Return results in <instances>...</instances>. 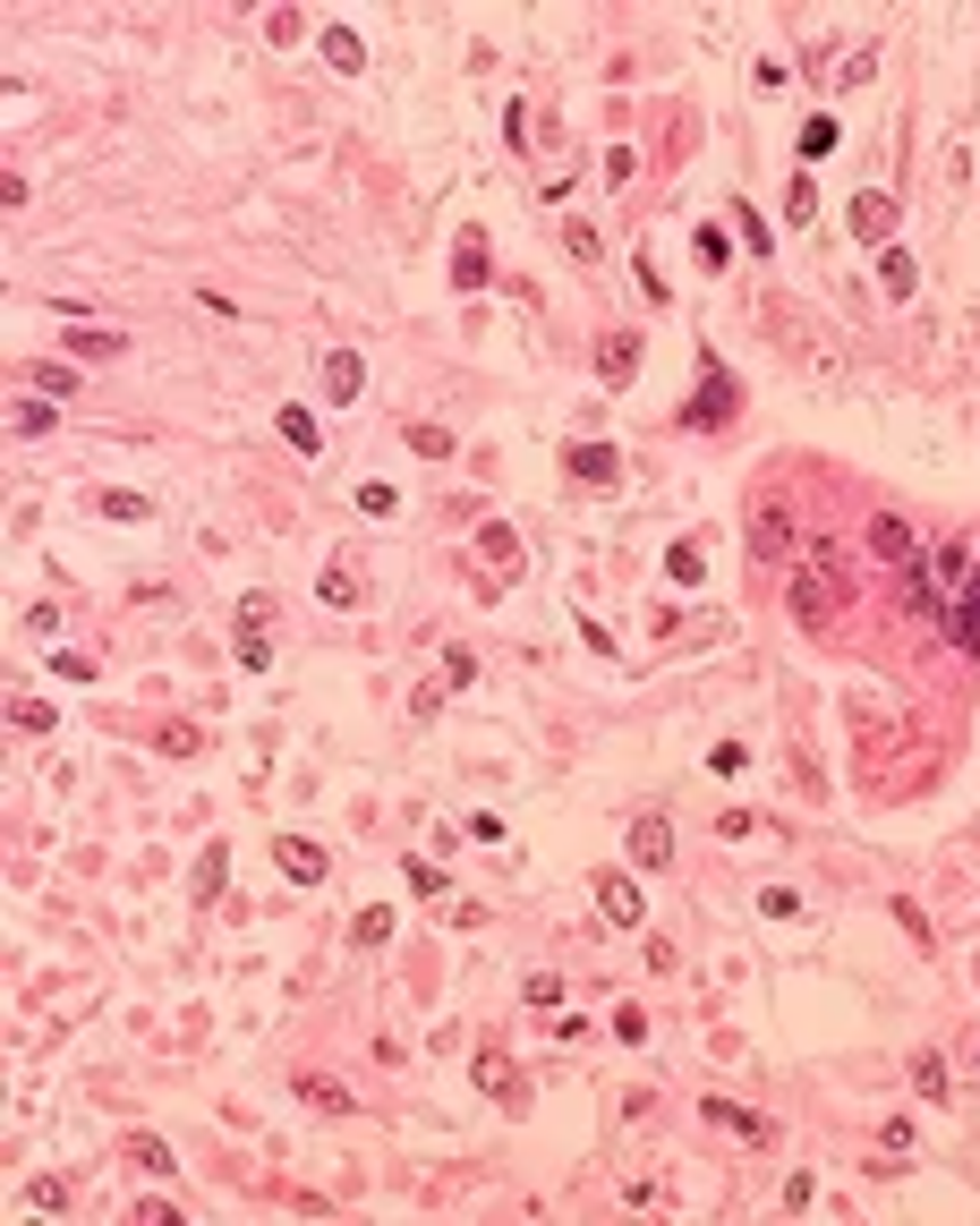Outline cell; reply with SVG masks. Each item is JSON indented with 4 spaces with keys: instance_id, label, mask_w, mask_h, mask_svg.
<instances>
[{
    "instance_id": "cell-1",
    "label": "cell",
    "mask_w": 980,
    "mask_h": 1226,
    "mask_svg": "<svg viewBox=\"0 0 980 1226\" xmlns=\"http://www.w3.org/2000/svg\"><path fill=\"white\" fill-rule=\"evenodd\" d=\"M682 427H700V435H717V427H734V375H725L717 358H700V392H691V409H682Z\"/></svg>"
},
{
    "instance_id": "cell-2",
    "label": "cell",
    "mask_w": 980,
    "mask_h": 1226,
    "mask_svg": "<svg viewBox=\"0 0 980 1226\" xmlns=\"http://www.w3.org/2000/svg\"><path fill=\"white\" fill-rule=\"evenodd\" d=\"M240 665L247 673L273 665V596H247L240 605Z\"/></svg>"
},
{
    "instance_id": "cell-3",
    "label": "cell",
    "mask_w": 980,
    "mask_h": 1226,
    "mask_svg": "<svg viewBox=\"0 0 980 1226\" xmlns=\"http://www.w3.org/2000/svg\"><path fill=\"white\" fill-rule=\"evenodd\" d=\"M784 546H793V520H784V503H776V494H759V503H750V554L776 562Z\"/></svg>"
},
{
    "instance_id": "cell-4",
    "label": "cell",
    "mask_w": 980,
    "mask_h": 1226,
    "mask_svg": "<svg viewBox=\"0 0 980 1226\" xmlns=\"http://www.w3.org/2000/svg\"><path fill=\"white\" fill-rule=\"evenodd\" d=\"M359 392H367V358H359V349H333V358H325V401L350 409Z\"/></svg>"
},
{
    "instance_id": "cell-5",
    "label": "cell",
    "mask_w": 980,
    "mask_h": 1226,
    "mask_svg": "<svg viewBox=\"0 0 980 1226\" xmlns=\"http://www.w3.org/2000/svg\"><path fill=\"white\" fill-rule=\"evenodd\" d=\"M563 468H572L580 486H614V477H622V451H614V444H572V451H563Z\"/></svg>"
},
{
    "instance_id": "cell-6",
    "label": "cell",
    "mask_w": 980,
    "mask_h": 1226,
    "mask_svg": "<svg viewBox=\"0 0 980 1226\" xmlns=\"http://www.w3.org/2000/svg\"><path fill=\"white\" fill-rule=\"evenodd\" d=\"M631 861H639V869H665V861H674V826H665V818H631Z\"/></svg>"
},
{
    "instance_id": "cell-7",
    "label": "cell",
    "mask_w": 980,
    "mask_h": 1226,
    "mask_svg": "<svg viewBox=\"0 0 980 1226\" xmlns=\"http://www.w3.org/2000/svg\"><path fill=\"white\" fill-rule=\"evenodd\" d=\"M273 861H282L299 886H325V843H307V835H282V843H273Z\"/></svg>"
},
{
    "instance_id": "cell-8",
    "label": "cell",
    "mask_w": 980,
    "mask_h": 1226,
    "mask_svg": "<svg viewBox=\"0 0 980 1226\" xmlns=\"http://www.w3.org/2000/svg\"><path fill=\"white\" fill-rule=\"evenodd\" d=\"M947 631H955V648H964V657H980V571L964 579V596L947 605Z\"/></svg>"
},
{
    "instance_id": "cell-9",
    "label": "cell",
    "mask_w": 980,
    "mask_h": 1226,
    "mask_svg": "<svg viewBox=\"0 0 980 1226\" xmlns=\"http://www.w3.org/2000/svg\"><path fill=\"white\" fill-rule=\"evenodd\" d=\"M452 282H461V290H487V230H461V239H452Z\"/></svg>"
},
{
    "instance_id": "cell-10",
    "label": "cell",
    "mask_w": 980,
    "mask_h": 1226,
    "mask_svg": "<svg viewBox=\"0 0 980 1226\" xmlns=\"http://www.w3.org/2000/svg\"><path fill=\"white\" fill-rule=\"evenodd\" d=\"M597 375H606V384H631V375H639V333H606L597 341Z\"/></svg>"
},
{
    "instance_id": "cell-11",
    "label": "cell",
    "mask_w": 980,
    "mask_h": 1226,
    "mask_svg": "<svg viewBox=\"0 0 980 1226\" xmlns=\"http://www.w3.org/2000/svg\"><path fill=\"white\" fill-rule=\"evenodd\" d=\"M589 886H597V903H606V920H622V928H631V920H639V886H631V878H622V869H597V878H589Z\"/></svg>"
},
{
    "instance_id": "cell-12",
    "label": "cell",
    "mask_w": 980,
    "mask_h": 1226,
    "mask_svg": "<svg viewBox=\"0 0 980 1226\" xmlns=\"http://www.w3.org/2000/svg\"><path fill=\"white\" fill-rule=\"evenodd\" d=\"M869 554H878V562H904V571H912V529H904L895 511H878V520H869Z\"/></svg>"
},
{
    "instance_id": "cell-13",
    "label": "cell",
    "mask_w": 980,
    "mask_h": 1226,
    "mask_svg": "<svg viewBox=\"0 0 980 1226\" xmlns=\"http://www.w3.org/2000/svg\"><path fill=\"white\" fill-rule=\"evenodd\" d=\"M912 282H921L912 247H887V256H878V290H887V299H912Z\"/></svg>"
},
{
    "instance_id": "cell-14",
    "label": "cell",
    "mask_w": 980,
    "mask_h": 1226,
    "mask_svg": "<svg viewBox=\"0 0 980 1226\" xmlns=\"http://www.w3.org/2000/svg\"><path fill=\"white\" fill-rule=\"evenodd\" d=\"M793 614H802V622H827V614H836V579H819V571L793 579Z\"/></svg>"
},
{
    "instance_id": "cell-15",
    "label": "cell",
    "mask_w": 980,
    "mask_h": 1226,
    "mask_svg": "<svg viewBox=\"0 0 980 1226\" xmlns=\"http://www.w3.org/2000/svg\"><path fill=\"white\" fill-rule=\"evenodd\" d=\"M708 1124H725V1133H741V1141H759V1150L776 1141V1124H767V1115H741V1108H725V1099H708Z\"/></svg>"
},
{
    "instance_id": "cell-16",
    "label": "cell",
    "mask_w": 980,
    "mask_h": 1226,
    "mask_svg": "<svg viewBox=\"0 0 980 1226\" xmlns=\"http://www.w3.org/2000/svg\"><path fill=\"white\" fill-rule=\"evenodd\" d=\"M853 230H861V239H887V230H895V197H878V188L853 197Z\"/></svg>"
},
{
    "instance_id": "cell-17",
    "label": "cell",
    "mask_w": 980,
    "mask_h": 1226,
    "mask_svg": "<svg viewBox=\"0 0 980 1226\" xmlns=\"http://www.w3.org/2000/svg\"><path fill=\"white\" fill-rule=\"evenodd\" d=\"M691 256H700V273H725V256H734V239H725V230H717V222H700V230H691Z\"/></svg>"
},
{
    "instance_id": "cell-18",
    "label": "cell",
    "mask_w": 980,
    "mask_h": 1226,
    "mask_svg": "<svg viewBox=\"0 0 980 1226\" xmlns=\"http://www.w3.org/2000/svg\"><path fill=\"white\" fill-rule=\"evenodd\" d=\"M912 1091H921V1099H955V1091H947V1056L921 1048V1056H912Z\"/></svg>"
},
{
    "instance_id": "cell-19",
    "label": "cell",
    "mask_w": 980,
    "mask_h": 1226,
    "mask_svg": "<svg viewBox=\"0 0 980 1226\" xmlns=\"http://www.w3.org/2000/svg\"><path fill=\"white\" fill-rule=\"evenodd\" d=\"M478 1091H487V1099H520V1073H511L503 1056H478Z\"/></svg>"
},
{
    "instance_id": "cell-20",
    "label": "cell",
    "mask_w": 980,
    "mask_h": 1226,
    "mask_svg": "<svg viewBox=\"0 0 980 1226\" xmlns=\"http://www.w3.org/2000/svg\"><path fill=\"white\" fill-rule=\"evenodd\" d=\"M478 546H487V562L503 571V579H520V537H511V529H487Z\"/></svg>"
},
{
    "instance_id": "cell-21",
    "label": "cell",
    "mask_w": 980,
    "mask_h": 1226,
    "mask_svg": "<svg viewBox=\"0 0 980 1226\" xmlns=\"http://www.w3.org/2000/svg\"><path fill=\"white\" fill-rule=\"evenodd\" d=\"M325 60H333V69H359V60H367L359 26H333V34H325Z\"/></svg>"
},
{
    "instance_id": "cell-22",
    "label": "cell",
    "mask_w": 980,
    "mask_h": 1226,
    "mask_svg": "<svg viewBox=\"0 0 980 1226\" xmlns=\"http://www.w3.org/2000/svg\"><path fill=\"white\" fill-rule=\"evenodd\" d=\"M307 1091V1108H325V1115H350V1091L333 1082V1073H316V1082H299Z\"/></svg>"
},
{
    "instance_id": "cell-23",
    "label": "cell",
    "mask_w": 980,
    "mask_h": 1226,
    "mask_svg": "<svg viewBox=\"0 0 980 1226\" xmlns=\"http://www.w3.org/2000/svg\"><path fill=\"white\" fill-rule=\"evenodd\" d=\"M810 571H819V579H845V537H810Z\"/></svg>"
},
{
    "instance_id": "cell-24",
    "label": "cell",
    "mask_w": 980,
    "mask_h": 1226,
    "mask_svg": "<svg viewBox=\"0 0 980 1226\" xmlns=\"http://www.w3.org/2000/svg\"><path fill=\"white\" fill-rule=\"evenodd\" d=\"M665 571H674L682 588H700V579H708V554H700V546H674V554H665Z\"/></svg>"
},
{
    "instance_id": "cell-25",
    "label": "cell",
    "mask_w": 980,
    "mask_h": 1226,
    "mask_svg": "<svg viewBox=\"0 0 980 1226\" xmlns=\"http://www.w3.org/2000/svg\"><path fill=\"white\" fill-rule=\"evenodd\" d=\"M282 435H290V444H299V451H316V444H325V427H316L307 409H282Z\"/></svg>"
},
{
    "instance_id": "cell-26",
    "label": "cell",
    "mask_w": 980,
    "mask_h": 1226,
    "mask_svg": "<svg viewBox=\"0 0 980 1226\" xmlns=\"http://www.w3.org/2000/svg\"><path fill=\"white\" fill-rule=\"evenodd\" d=\"M95 511H103V520H145L154 503H145V494H95Z\"/></svg>"
},
{
    "instance_id": "cell-27",
    "label": "cell",
    "mask_w": 980,
    "mask_h": 1226,
    "mask_svg": "<svg viewBox=\"0 0 980 1226\" xmlns=\"http://www.w3.org/2000/svg\"><path fill=\"white\" fill-rule=\"evenodd\" d=\"M938 579L964 588V579H972V546H938Z\"/></svg>"
},
{
    "instance_id": "cell-28",
    "label": "cell",
    "mask_w": 980,
    "mask_h": 1226,
    "mask_svg": "<svg viewBox=\"0 0 980 1226\" xmlns=\"http://www.w3.org/2000/svg\"><path fill=\"white\" fill-rule=\"evenodd\" d=\"M819 154H836V119H810V128H802V162H819Z\"/></svg>"
},
{
    "instance_id": "cell-29",
    "label": "cell",
    "mask_w": 980,
    "mask_h": 1226,
    "mask_svg": "<svg viewBox=\"0 0 980 1226\" xmlns=\"http://www.w3.org/2000/svg\"><path fill=\"white\" fill-rule=\"evenodd\" d=\"M325 605H342V614H350V605H359V579H350V571H342V562H333V571H325Z\"/></svg>"
},
{
    "instance_id": "cell-30",
    "label": "cell",
    "mask_w": 980,
    "mask_h": 1226,
    "mask_svg": "<svg viewBox=\"0 0 980 1226\" xmlns=\"http://www.w3.org/2000/svg\"><path fill=\"white\" fill-rule=\"evenodd\" d=\"M26 1201H34V1210H69V1184H60V1175H34Z\"/></svg>"
},
{
    "instance_id": "cell-31",
    "label": "cell",
    "mask_w": 980,
    "mask_h": 1226,
    "mask_svg": "<svg viewBox=\"0 0 980 1226\" xmlns=\"http://www.w3.org/2000/svg\"><path fill=\"white\" fill-rule=\"evenodd\" d=\"M9 427H17V435H43V427H52V409H43V401H17V409H9Z\"/></svg>"
},
{
    "instance_id": "cell-32",
    "label": "cell",
    "mask_w": 980,
    "mask_h": 1226,
    "mask_svg": "<svg viewBox=\"0 0 980 1226\" xmlns=\"http://www.w3.org/2000/svg\"><path fill=\"white\" fill-rule=\"evenodd\" d=\"M401 878H409V886L427 894V903H435V894H444V869H427V861H401Z\"/></svg>"
},
{
    "instance_id": "cell-33",
    "label": "cell",
    "mask_w": 980,
    "mask_h": 1226,
    "mask_svg": "<svg viewBox=\"0 0 980 1226\" xmlns=\"http://www.w3.org/2000/svg\"><path fill=\"white\" fill-rule=\"evenodd\" d=\"M350 937H359V946H384V937H392V911H359V928H350Z\"/></svg>"
},
{
    "instance_id": "cell-34",
    "label": "cell",
    "mask_w": 980,
    "mask_h": 1226,
    "mask_svg": "<svg viewBox=\"0 0 980 1226\" xmlns=\"http://www.w3.org/2000/svg\"><path fill=\"white\" fill-rule=\"evenodd\" d=\"M409 451H427V460H444V451H452V435H444V427H409Z\"/></svg>"
},
{
    "instance_id": "cell-35",
    "label": "cell",
    "mask_w": 980,
    "mask_h": 1226,
    "mask_svg": "<svg viewBox=\"0 0 980 1226\" xmlns=\"http://www.w3.org/2000/svg\"><path fill=\"white\" fill-rule=\"evenodd\" d=\"M69 349H77V358H112V349H120V333H69Z\"/></svg>"
},
{
    "instance_id": "cell-36",
    "label": "cell",
    "mask_w": 980,
    "mask_h": 1226,
    "mask_svg": "<svg viewBox=\"0 0 980 1226\" xmlns=\"http://www.w3.org/2000/svg\"><path fill=\"white\" fill-rule=\"evenodd\" d=\"M17 733H52V707H43V698H17Z\"/></svg>"
},
{
    "instance_id": "cell-37",
    "label": "cell",
    "mask_w": 980,
    "mask_h": 1226,
    "mask_svg": "<svg viewBox=\"0 0 980 1226\" xmlns=\"http://www.w3.org/2000/svg\"><path fill=\"white\" fill-rule=\"evenodd\" d=\"M563 997V971H529V1005H554Z\"/></svg>"
},
{
    "instance_id": "cell-38",
    "label": "cell",
    "mask_w": 980,
    "mask_h": 1226,
    "mask_svg": "<svg viewBox=\"0 0 980 1226\" xmlns=\"http://www.w3.org/2000/svg\"><path fill=\"white\" fill-rule=\"evenodd\" d=\"M52 673H60V681H95V657H69V648H60V657H52Z\"/></svg>"
}]
</instances>
